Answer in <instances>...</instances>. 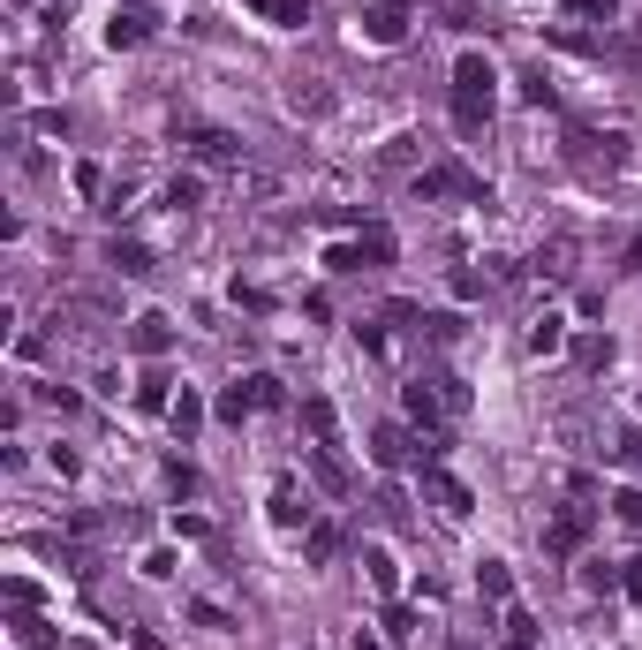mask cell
I'll return each instance as SVG.
<instances>
[{
  "label": "cell",
  "mask_w": 642,
  "mask_h": 650,
  "mask_svg": "<svg viewBox=\"0 0 642 650\" xmlns=\"http://www.w3.org/2000/svg\"><path fill=\"white\" fill-rule=\"evenodd\" d=\"M257 409H280V378H272V371L227 386V394H220V424H242V416H257Z\"/></svg>",
  "instance_id": "cell-3"
},
{
  "label": "cell",
  "mask_w": 642,
  "mask_h": 650,
  "mask_svg": "<svg viewBox=\"0 0 642 650\" xmlns=\"http://www.w3.org/2000/svg\"><path fill=\"white\" fill-rule=\"evenodd\" d=\"M303 424H310V439L325 446V439H333V401H318V394H310V401H303Z\"/></svg>",
  "instance_id": "cell-15"
},
{
  "label": "cell",
  "mask_w": 642,
  "mask_h": 650,
  "mask_svg": "<svg viewBox=\"0 0 642 650\" xmlns=\"http://www.w3.org/2000/svg\"><path fill=\"white\" fill-rule=\"evenodd\" d=\"M363 38H371V46H401L408 38V8L401 0H378L371 16H363Z\"/></svg>",
  "instance_id": "cell-8"
},
{
  "label": "cell",
  "mask_w": 642,
  "mask_h": 650,
  "mask_svg": "<svg viewBox=\"0 0 642 650\" xmlns=\"http://www.w3.org/2000/svg\"><path fill=\"white\" fill-rule=\"evenodd\" d=\"M416 189H423V197H476V205H491L484 182H476L469 167H431V174H416Z\"/></svg>",
  "instance_id": "cell-5"
},
{
  "label": "cell",
  "mask_w": 642,
  "mask_h": 650,
  "mask_svg": "<svg viewBox=\"0 0 642 650\" xmlns=\"http://www.w3.org/2000/svg\"><path fill=\"white\" fill-rule=\"evenodd\" d=\"M114 265H121V273H152V257H144V250H136V242H114Z\"/></svg>",
  "instance_id": "cell-20"
},
{
  "label": "cell",
  "mask_w": 642,
  "mask_h": 650,
  "mask_svg": "<svg viewBox=\"0 0 642 650\" xmlns=\"http://www.w3.org/2000/svg\"><path fill=\"white\" fill-rule=\"evenodd\" d=\"M620 582H627V598L642 605V560H627V575H620Z\"/></svg>",
  "instance_id": "cell-28"
},
{
  "label": "cell",
  "mask_w": 642,
  "mask_h": 650,
  "mask_svg": "<svg viewBox=\"0 0 642 650\" xmlns=\"http://www.w3.org/2000/svg\"><path fill=\"white\" fill-rule=\"evenodd\" d=\"M197 152H204V159H235V137H220V129H204V137H197Z\"/></svg>",
  "instance_id": "cell-22"
},
{
  "label": "cell",
  "mask_w": 642,
  "mask_h": 650,
  "mask_svg": "<svg viewBox=\"0 0 642 650\" xmlns=\"http://www.w3.org/2000/svg\"><path fill=\"white\" fill-rule=\"evenodd\" d=\"M333 545H340V530H333V522H318V530H310V560H333Z\"/></svg>",
  "instance_id": "cell-23"
},
{
  "label": "cell",
  "mask_w": 642,
  "mask_h": 650,
  "mask_svg": "<svg viewBox=\"0 0 642 650\" xmlns=\"http://www.w3.org/2000/svg\"><path fill=\"white\" fill-rule=\"evenodd\" d=\"M582 582H590V590H612V582H620V567H605V560H590V567H582Z\"/></svg>",
  "instance_id": "cell-26"
},
{
  "label": "cell",
  "mask_w": 642,
  "mask_h": 650,
  "mask_svg": "<svg viewBox=\"0 0 642 650\" xmlns=\"http://www.w3.org/2000/svg\"><path fill=\"white\" fill-rule=\"evenodd\" d=\"M386 635H393V643H408V635H416V613H408V605H393V613H386Z\"/></svg>",
  "instance_id": "cell-24"
},
{
  "label": "cell",
  "mask_w": 642,
  "mask_h": 650,
  "mask_svg": "<svg viewBox=\"0 0 642 650\" xmlns=\"http://www.w3.org/2000/svg\"><path fill=\"white\" fill-rule=\"evenodd\" d=\"M582 537H590V507H559L544 522V552H582Z\"/></svg>",
  "instance_id": "cell-6"
},
{
  "label": "cell",
  "mask_w": 642,
  "mask_h": 650,
  "mask_svg": "<svg viewBox=\"0 0 642 650\" xmlns=\"http://www.w3.org/2000/svg\"><path fill=\"white\" fill-rule=\"evenodd\" d=\"M197 197H204V189H197V174H174V182H167V205H174V212H189Z\"/></svg>",
  "instance_id": "cell-19"
},
{
  "label": "cell",
  "mask_w": 642,
  "mask_h": 650,
  "mask_svg": "<svg viewBox=\"0 0 642 650\" xmlns=\"http://www.w3.org/2000/svg\"><path fill=\"white\" fill-rule=\"evenodd\" d=\"M325 265H333V273H363V265H393V235H386V227H363L355 242H333V250H325Z\"/></svg>",
  "instance_id": "cell-2"
},
{
  "label": "cell",
  "mask_w": 642,
  "mask_h": 650,
  "mask_svg": "<svg viewBox=\"0 0 642 650\" xmlns=\"http://www.w3.org/2000/svg\"><path fill=\"white\" fill-rule=\"evenodd\" d=\"M431 454H439V446H416L401 424H378L371 431V462L378 469H408V462H431Z\"/></svg>",
  "instance_id": "cell-4"
},
{
  "label": "cell",
  "mask_w": 642,
  "mask_h": 650,
  "mask_svg": "<svg viewBox=\"0 0 642 650\" xmlns=\"http://www.w3.org/2000/svg\"><path fill=\"white\" fill-rule=\"evenodd\" d=\"M476 590H484V598H514V575H507V560H484V567H476Z\"/></svg>",
  "instance_id": "cell-13"
},
{
  "label": "cell",
  "mask_w": 642,
  "mask_h": 650,
  "mask_svg": "<svg viewBox=\"0 0 642 650\" xmlns=\"http://www.w3.org/2000/svg\"><path fill=\"white\" fill-rule=\"evenodd\" d=\"M144 38H152V8H114V23H106V46H144Z\"/></svg>",
  "instance_id": "cell-9"
},
{
  "label": "cell",
  "mask_w": 642,
  "mask_h": 650,
  "mask_svg": "<svg viewBox=\"0 0 642 650\" xmlns=\"http://www.w3.org/2000/svg\"><path fill=\"white\" fill-rule=\"evenodd\" d=\"M612 514H620L627 530H642V492H620V499H612Z\"/></svg>",
  "instance_id": "cell-25"
},
{
  "label": "cell",
  "mask_w": 642,
  "mask_h": 650,
  "mask_svg": "<svg viewBox=\"0 0 642 650\" xmlns=\"http://www.w3.org/2000/svg\"><path fill=\"white\" fill-rule=\"evenodd\" d=\"M250 8H265L272 23H303V0H250Z\"/></svg>",
  "instance_id": "cell-21"
},
{
  "label": "cell",
  "mask_w": 642,
  "mask_h": 650,
  "mask_svg": "<svg viewBox=\"0 0 642 650\" xmlns=\"http://www.w3.org/2000/svg\"><path fill=\"white\" fill-rule=\"evenodd\" d=\"M559 325H567V318H552V310H544V318H537V333H529V348H537V356H559V341H567Z\"/></svg>",
  "instance_id": "cell-14"
},
{
  "label": "cell",
  "mask_w": 642,
  "mask_h": 650,
  "mask_svg": "<svg viewBox=\"0 0 642 650\" xmlns=\"http://www.w3.org/2000/svg\"><path fill=\"white\" fill-rule=\"evenodd\" d=\"M567 16H605V23H612L620 8H612V0H567Z\"/></svg>",
  "instance_id": "cell-27"
},
{
  "label": "cell",
  "mask_w": 642,
  "mask_h": 650,
  "mask_svg": "<svg viewBox=\"0 0 642 650\" xmlns=\"http://www.w3.org/2000/svg\"><path fill=\"white\" fill-rule=\"evenodd\" d=\"M272 522H280V530H295V522H310V507L295 492H272Z\"/></svg>",
  "instance_id": "cell-16"
},
{
  "label": "cell",
  "mask_w": 642,
  "mask_h": 650,
  "mask_svg": "<svg viewBox=\"0 0 642 650\" xmlns=\"http://www.w3.org/2000/svg\"><path fill=\"white\" fill-rule=\"evenodd\" d=\"M363 575H371V590H393V560H386V545L363 552Z\"/></svg>",
  "instance_id": "cell-17"
},
{
  "label": "cell",
  "mask_w": 642,
  "mask_h": 650,
  "mask_svg": "<svg viewBox=\"0 0 642 650\" xmlns=\"http://www.w3.org/2000/svg\"><path fill=\"white\" fill-rule=\"evenodd\" d=\"M310 477H318L325 492H348V469L333 462V446H310Z\"/></svg>",
  "instance_id": "cell-12"
},
{
  "label": "cell",
  "mask_w": 642,
  "mask_h": 650,
  "mask_svg": "<svg viewBox=\"0 0 642 650\" xmlns=\"http://www.w3.org/2000/svg\"><path fill=\"white\" fill-rule=\"evenodd\" d=\"M491 99H499V69H491L484 53H461V61H454V121H461V129H484Z\"/></svg>",
  "instance_id": "cell-1"
},
{
  "label": "cell",
  "mask_w": 642,
  "mask_h": 650,
  "mask_svg": "<svg viewBox=\"0 0 642 650\" xmlns=\"http://www.w3.org/2000/svg\"><path fill=\"white\" fill-rule=\"evenodd\" d=\"M507 650H537V620L529 613H507Z\"/></svg>",
  "instance_id": "cell-18"
},
{
  "label": "cell",
  "mask_w": 642,
  "mask_h": 650,
  "mask_svg": "<svg viewBox=\"0 0 642 650\" xmlns=\"http://www.w3.org/2000/svg\"><path fill=\"white\" fill-rule=\"evenodd\" d=\"M167 341H174V333H167V318H159V310H144V318L129 325V348H136V356H167Z\"/></svg>",
  "instance_id": "cell-10"
},
{
  "label": "cell",
  "mask_w": 642,
  "mask_h": 650,
  "mask_svg": "<svg viewBox=\"0 0 642 650\" xmlns=\"http://www.w3.org/2000/svg\"><path fill=\"white\" fill-rule=\"evenodd\" d=\"M423 499H439V514H469L476 499H469V484L461 477H446L439 462H423Z\"/></svg>",
  "instance_id": "cell-7"
},
{
  "label": "cell",
  "mask_w": 642,
  "mask_h": 650,
  "mask_svg": "<svg viewBox=\"0 0 642 650\" xmlns=\"http://www.w3.org/2000/svg\"><path fill=\"white\" fill-rule=\"evenodd\" d=\"M167 424H174V439H197V424H204V401H197V394H174Z\"/></svg>",
  "instance_id": "cell-11"
}]
</instances>
